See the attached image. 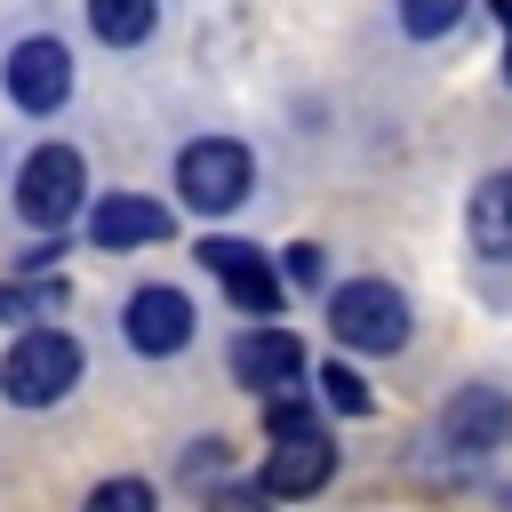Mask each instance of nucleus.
Here are the masks:
<instances>
[{
	"label": "nucleus",
	"instance_id": "nucleus-9",
	"mask_svg": "<svg viewBox=\"0 0 512 512\" xmlns=\"http://www.w3.org/2000/svg\"><path fill=\"white\" fill-rule=\"evenodd\" d=\"M328 472H336V448H328L320 424L280 432L272 440V464H264V496H312V488H328Z\"/></svg>",
	"mask_w": 512,
	"mask_h": 512
},
{
	"label": "nucleus",
	"instance_id": "nucleus-2",
	"mask_svg": "<svg viewBox=\"0 0 512 512\" xmlns=\"http://www.w3.org/2000/svg\"><path fill=\"white\" fill-rule=\"evenodd\" d=\"M248 184H256V160H248V144H232V136H192V144L176 152V192H184V208H200V216L240 208Z\"/></svg>",
	"mask_w": 512,
	"mask_h": 512
},
{
	"label": "nucleus",
	"instance_id": "nucleus-17",
	"mask_svg": "<svg viewBox=\"0 0 512 512\" xmlns=\"http://www.w3.org/2000/svg\"><path fill=\"white\" fill-rule=\"evenodd\" d=\"M288 280H304V288L320 280V248H312V240H296V248H288Z\"/></svg>",
	"mask_w": 512,
	"mask_h": 512
},
{
	"label": "nucleus",
	"instance_id": "nucleus-5",
	"mask_svg": "<svg viewBox=\"0 0 512 512\" xmlns=\"http://www.w3.org/2000/svg\"><path fill=\"white\" fill-rule=\"evenodd\" d=\"M0 80H8V96L24 112H56L72 96V48L64 40H16L8 64H0Z\"/></svg>",
	"mask_w": 512,
	"mask_h": 512
},
{
	"label": "nucleus",
	"instance_id": "nucleus-15",
	"mask_svg": "<svg viewBox=\"0 0 512 512\" xmlns=\"http://www.w3.org/2000/svg\"><path fill=\"white\" fill-rule=\"evenodd\" d=\"M320 400H328L336 416H368V408H376V392L352 376V360H328V368H320Z\"/></svg>",
	"mask_w": 512,
	"mask_h": 512
},
{
	"label": "nucleus",
	"instance_id": "nucleus-8",
	"mask_svg": "<svg viewBox=\"0 0 512 512\" xmlns=\"http://www.w3.org/2000/svg\"><path fill=\"white\" fill-rule=\"evenodd\" d=\"M440 440L464 448V456H496V448L512 440V400H504L496 384H464V392L448 400V416H440Z\"/></svg>",
	"mask_w": 512,
	"mask_h": 512
},
{
	"label": "nucleus",
	"instance_id": "nucleus-11",
	"mask_svg": "<svg viewBox=\"0 0 512 512\" xmlns=\"http://www.w3.org/2000/svg\"><path fill=\"white\" fill-rule=\"evenodd\" d=\"M88 232H96V248H144V240H168V208L144 192H112V200H96Z\"/></svg>",
	"mask_w": 512,
	"mask_h": 512
},
{
	"label": "nucleus",
	"instance_id": "nucleus-3",
	"mask_svg": "<svg viewBox=\"0 0 512 512\" xmlns=\"http://www.w3.org/2000/svg\"><path fill=\"white\" fill-rule=\"evenodd\" d=\"M328 328L352 352H400L408 344V296L392 280H344L328 296Z\"/></svg>",
	"mask_w": 512,
	"mask_h": 512
},
{
	"label": "nucleus",
	"instance_id": "nucleus-12",
	"mask_svg": "<svg viewBox=\"0 0 512 512\" xmlns=\"http://www.w3.org/2000/svg\"><path fill=\"white\" fill-rule=\"evenodd\" d=\"M464 224H472V248H480V256H496V264H512V168H496V176H480V192H472V208H464Z\"/></svg>",
	"mask_w": 512,
	"mask_h": 512
},
{
	"label": "nucleus",
	"instance_id": "nucleus-10",
	"mask_svg": "<svg viewBox=\"0 0 512 512\" xmlns=\"http://www.w3.org/2000/svg\"><path fill=\"white\" fill-rule=\"evenodd\" d=\"M232 376H240L248 392H288V384L304 376V344H296L288 328H248V336L232 344Z\"/></svg>",
	"mask_w": 512,
	"mask_h": 512
},
{
	"label": "nucleus",
	"instance_id": "nucleus-1",
	"mask_svg": "<svg viewBox=\"0 0 512 512\" xmlns=\"http://www.w3.org/2000/svg\"><path fill=\"white\" fill-rule=\"evenodd\" d=\"M80 344L64 336V328H32V336H16L8 344V360H0V392L16 400V408H56L72 384H80Z\"/></svg>",
	"mask_w": 512,
	"mask_h": 512
},
{
	"label": "nucleus",
	"instance_id": "nucleus-14",
	"mask_svg": "<svg viewBox=\"0 0 512 512\" xmlns=\"http://www.w3.org/2000/svg\"><path fill=\"white\" fill-rule=\"evenodd\" d=\"M464 8H472V0H400V32H408V40H440V32L464 24Z\"/></svg>",
	"mask_w": 512,
	"mask_h": 512
},
{
	"label": "nucleus",
	"instance_id": "nucleus-13",
	"mask_svg": "<svg viewBox=\"0 0 512 512\" xmlns=\"http://www.w3.org/2000/svg\"><path fill=\"white\" fill-rule=\"evenodd\" d=\"M88 24H96V40H112V48H136V40H152V24H160V0H88Z\"/></svg>",
	"mask_w": 512,
	"mask_h": 512
},
{
	"label": "nucleus",
	"instance_id": "nucleus-16",
	"mask_svg": "<svg viewBox=\"0 0 512 512\" xmlns=\"http://www.w3.org/2000/svg\"><path fill=\"white\" fill-rule=\"evenodd\" d=\"M80 512H152V488L144 480H104V488H88Z\"/></svg>",
	"mask_w": 512,
	"mask_h": 512
},
{
	"label": "nucleus",
	"instance_id": "nucleus-6",
	"mask_svg": "<svg viewBox=\"0 0 512 512\" xmlns=\"http://www.w3.org/2000/svg\"><path fill=\"white\" fill-rule=\"evenodd\" d=\"M200 264L224 280V296L240 312H256V320L280 312V272L264 264V248H248V240H200Z\"/></svg>",
	"mask_w": 512,
	"mask_h": 512
},
{
	"label": "nucleus",
	"instance_id": "nucleus-18",
	"mask_svg": "<svg viewBox=\"0 0 512 512\" xmlns=\"http://www.w3.org/2000/svg\"><path fill=\"white\" fill-rule=\"evenodd\" d=\"M504 80H512V24H504Z\"/></svg>",
	"mask_w": 512,
	"mask_h": 512
},
{
	"label": "nucleus",
	"instance_id": "nucleus-7",
	"mask_svg": "<svg viewBox=\"0 0 512 512\" xmlns=\"http://www.w3.org/2000/svg\"><path fill=\"white\" fill-rule=\"evenodd\" d=\"M120 328H128V344L144 360H168V352L192 344V296L184 288H136L128 312H120Z\"/></svg>",
	"mask_w": 512,
	"mask_h": 512
},
{
	"label": "nucleus",
	"instance_id": "nucleus-4",
	"mask_svg": "<svg viewBox=\"0 0 512 512\" xmlns=\"http://www.w3.org/2000/svg\"><path fill=\"white\" fill-rule=\"evenodd\" d=\"M80 200H88V160H80L72 144H40V152L16 168V208H24V224L56 232V224L80 216Z\"/></svg>",
	"mask_w": 512,
	"mask_h": 512
}]
</instances>
